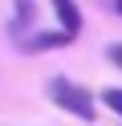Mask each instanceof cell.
Here are the masks:
<instances>
[{"instance_id": "7", "label": "cell", "mask_w": 122, "mask_h": 126, "mask_svg": "<svg viewBox=\"0 0 122 126\" xmlns=\"http://www.w3.org/2000/svg\"><path fill=\"white\" fill-rule=\"evenodd\" d=\"M114 4H118V12H122V0H114Z\"/></svg>"}, {"instance_id": "4", "label": "cell", "mask_w": 122, "mask_h": 126, "mask_svg": "<svg viewBox=\"0 0 122 126\" xmlns=\"http://www.w3.org/2000/svg\"><path fill=\"white\" fill-rule=\"evenodd\" d=\"M49 4H53V12H57V20H61V29L77 37V33H81V8L73 4V0H49Z\"/></svg>"}, {"instance_id": "6", "label": "cell", "mask_w": 122, "mask_h": 126, "mask_svg": "<svg viewBox=\"0 0 122 126\" xmlns=\"http://www.w3.org/2000/svg\"><path fill=\"white\" fill-rule=\"evenodd\" d=\"M106 61H110L114 69H122V41H114L110 49H106Z\"/></svg>"}, {"instance_id": "3", "label": "cell", "mask_w": 122, "mask_h": 126, "mask_svg": "<svg viewBox=\"0 0 122 126\" xmlns=\"http://www.w3.org/2000/svg\"><path fill=\"white\" fill-rule=\"evenodd\" d=\"M33 16H37L33 0H16V16H12V25H8V33L16 37V45H20L29 33H37V29H33Z\"/></svg>"}, {"instance_id": "2", "label": "cell", "mask_w": 122, "mask_h": 126, "mask_svg": "<svg viewBox=\"0 0 122 126\" xmlns=\"http://www.w3.org/2000/svg\"><path fill=\"white\" fill-rule=\"evenodd\" d=\"M77 37L65 33V29H37V33H29L20 41V53H49V49H65V45H73Z\"/></svg>"}, {"instance_id": "1", "label": "cell", "mask_w": 122, "mask_h": 126, "mask_svg": "<svg viewBox=\"0 0 122 126\" xmlns=\"http://www.w3.org/2000/svg\"><path fill=\"white\" fill-rule=\"evenodd\" d=\"M49 98H53L57 110L73 114L77 122H94L98 118V98L81 81H73V77H53V81H49Z\"/></svg>"}, {"instance_id": "5", "label": "cell", "mask_w": 122, "mask_h": 126, "mask_svg": "<svg viewBox=\"0 0 122 126\" xmlns=\"http://www.w3.org/2000/svg\"><path fill=\"white\" fill-rule=\"evenodd\" d=\"M102 102H106V110L122 114V90H118V85H106V90H102Z\"/></svg>"}]
</instances>
